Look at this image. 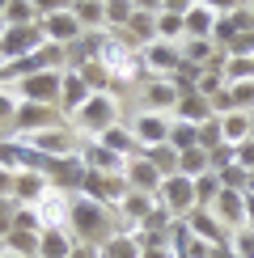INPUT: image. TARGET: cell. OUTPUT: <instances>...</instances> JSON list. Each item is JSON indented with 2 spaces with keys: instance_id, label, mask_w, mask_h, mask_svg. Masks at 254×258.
I'll return each mask as SVG.
<instances>
[{
  "instance_id": "cell-11",
  "label": "cell",
  "mask_w": 254,
  "mask_h": 258,
  "mask_svg": "<svg viewBox=\"0 0 254 258\" xmlns=\"http://www.w3.org/2000/svg\"><path fill=\"white\" fill-rule=\"evenodd\" d=\"M34 212H38L42 229H68V212H72V190H59V186H51L47 195H42V199L34 203Z\"/></svg>"
},
{
  "instance_id": "cell-36",
  "label": "cell",
  "mask_w": 254,
  "mask_h": 258,
  "mask_svg": "<svg viewBox=\"0 0 254 258\" xmlns=\"http://www.w3.org/2000/svg\"><path fill=\"white\" fill-rule=\"evenodd\" d=\"M132 17H136L132 0H106V26H110V30H127Z\"/></svg>"
},
{
  "instance_id": "cell-19",
  "label": "cell",
  "mask_w": 254,
  "mask_h": 258,
  "mask_svg": "<svg viewBox=\"0 0 254 258\" xmlns=\"http://www.w3.org/2000/svg\"><path fill=\"white\" fill-rule=\"evenodd\" d=\"M30 148L42 153V157H72L77 153V140H72V132H64V127H51V132L30 136Z\"/></svg>"
},
{
  "instance_id": "cell-35",
  "label": "cell",
  "mask_w": 254,
  "mask_h": 258,
  "mask_svg": "<svg viewBox=\"0 0 254 258\" xmlns=\"http://www.w3.org/2000/svg\"><path fill=\"white\" fill-rule=\"evenodd\" d=\"M5 21L9 26H38V9L30 5V0H9V9H5Z\"/></svg>"
},
{
  "instance_id": "cell-15",
  "label": "cell",
  "mask_w": 254,
  "mask_h": 258,
  "mask_svg": "<svg viewBox=\"0 0 254 258\" xmlns=\"http://www.w3.org/2000/svg\"><path fill=\"white\" fill-rule=\"evenodd\" d=\"M186 229L195 233L199 241H208V245H220V241H229V237H233L225 224H220V216H216L212 208H195V212L186 216Z\"/></svg>"
},
{
  "instance_id": "cell-44",
  "label": "cell",
  "mask_w": 254,
  "mask_h": 258,
  "mask_svg": "<svg viewBox=\"0 0 254 258\" xmlns=\"http://www.w3.org/2000/svg\"><path fill=\"white\" fill-rule=\"evenodd\" d=\"M13 216H17V199H0V241L13 233Z\"/></svg>"
},
{
  "instance_id": "cell-50",
  "label": "cell",
  "mask_w": 254,
  "mask_h": 258,
  "mask_svg": "<svg viewBox=\"0 0 254 258\" xmlns=\"http://www.w3.org/2000/svg\"><path fill=\"white\" fill-rule=\"evenodd\" d=\"M132 5L140 9V13H161V5H165V0H132Z\"/></svg>"
},
{
  "instance_id": "cell-30",
  "label": "cell",
  "mask_w": 254,
  "mask_h": 258,
  "mask_svg": "<svg viewBox=\"0 0 254 258\" xmlns=\"http://www.w3.org/2000/svg\"><path fill=\"white\" fill-rule=\"evenodd\" d=\"M38 237H42V233L13 229V233L5 237V250H9V254H21V258H38Z\"/></svg>"
},
{
  "instance_id": "cell-43",
  "label": "cell",
  "mask_w": 254,
  "mask_h": 258,
  "mask_svg": "<svg viewBox=\"0 0 254 258\" xmlns=\"http://www.w3.org/2000/svg\"><path fill=\"white\" fill-rule=\"evenodd\" d=\"M233 254L237 258H254V229H237L233 233Z\"/></svg>"
},
{
  "instance_id": "cell-7",
  "label": "cell",
  "mask_w": 254,
  "mask_h": 258,
  "mask_svg": "<svg viewBox=\"0 0 254 258\" xmlns=\"http://www.w3.org/2000/svg\"><path fill=\"white\" fill-rule=\"evenodd\" d=\"M59 127V106H38V102H21L17 106V119H13V136L17 140H30L38 132H51Z\"/></svg>"
},
{
  "instance_id": "cell-56",
  "label": "cell",
  "mask_w": 254,
  "mask_h": 258,
  "mask_svg": "<svg viewBox=\"0 0 254 258\" xmlns=\"http://www.w3.org/2000/svg\"><path fill=\"white\" fill-rule=\"evenodd\" d=\"M0 254H5V241H0Z\"/></svg>"
},
{
  "instance_id": "cell-25",
  "label": "cell",
  "mask_w": 254,
  "mask_h": 258,
  "mask_svg": "<svg viewBox=\"0 0 254 258\" xmlns=\"http://www.w3.org/2000/svg\"><path fill=\"white\" fill-rule=\"evenodd\" d=\"M140 254H144V245H140V237H136L132 229H119L102 245V258H140Z\"/></svg>"
},
{
  "instance_id": "cell-14",
  "label": "cell",
  "mask_w": 254,
  "mask_h": 258,
  "mask_svg": "<svg viewBox=\"0 0 254 258\" xmlns=\"http://www.w3.org/2000/svg\"><path fill=\"white\" fill-rule=\"evenodd\" d=\"M178 98H182V85L174 77H153L144 85V110H157V114H174Z\"/></svg>"
},
{
  "instance_id": "cell-16",
  "label": "cell",
  "mask_w": 254,
  "mask_h": 258,
  "mask_svg": "<svg viewBox=\"0 0 254 258\" xmlns=\"http://www.w3.org/2000/svg\"><path fill=\"white\" fill-rule=\"evenodd\" d=\"M47 190H51V178L42 174V169H26V174L13 178V199H17V208H34Z\"/></svg>"
},
{
  "instance_id": "cell-4",
  "label": "cell",
  "mask_w": 254,
  "mask_h": 258,
  "mask_svg": "<svg viewBox=\"0 0 254 258\" xmlns=\"http://www.w3.org/2000/svg\"><path fill=\"white\" fill-rule=\"evenodd\" d=\"M72 119H77V132H85V136L98 140L102 132H110V127L119 123V102H114V93H93V98L85 102Z\"/></svg>"
},
{
  "instance_id": "cell-47",
  "label": "cell",
  "mask_w": 254,
  "mask_h": 258,
  "mask_svg": "<svg viewBox=\"0 0 254 258\" xmlns=\"http://www.w3.org/2000/svg\"><path fill=\"white\" fill-rule=\"evenodd\" d=\"M237 165H241V169H250V174H254V136H250V140H241V144H237Z\"/></svg>"
},
{
  "instance_id": "cell-53",
  "label": "cell",
  "mask_w": 254,
  "mask_h": 258,
  "mask_svg": "<svg viewBox=\"0 0 254 258\" xmlns=\"http://www.w3.org/2000/svg\"><path fill=\"white\" fill-rule=\"evenodd\" d=\"M5 30H9V21H5V17H0V38H5Z\"/></svg>"
},
{
  "instance_id": "cell-22",
  "label": "cell",
  "mask_w": 254,
  "mask_h": 258,
  "mask_svg": "<svg viewBox=\"0 0 254 258\" xmlns=\"http://www.w3.org/2000/svg\"><path fill=\"white\" fill-rule=\"evenodd\" d=\"M72 245H77V237H72L68 229H42L38 258H72Z\"/></svg>"
},
{
  "instance_id": "cell-18",
  "label": "cell",
  "mask_w": 254,
  "mask_h": 258,
  "mask_svg": "<svg viewBox=\"0 0 254 258\" xmlns=\"http://www.w3.org/2000/svg\"><path fill=\"white\" fill-rule=\"evenodd\" d=\"M89 98H93V89H89V85H85V77H81L77 68H64V89H59V110H64V114H77V110H81V106L89 102Z\"/></svg>"
},
{
  "instance_id": "cell-33",
  "label": "cell",
  "mask_w": 254,
  "mask_h": 258,
  "mask_svg": "<svg viewBox=\"0 0 254 258\" xmlns=\"http://www.w3.org/2000/svg\"><path fill=\"white\" fill-rule=\"evenodd\" d=\"M144 157L153 161V169H157V174H161V178H169V174H178V153H174V148H169V144L144 148Z\"/></svg>"
},
{
  "instance_id": "cell-24",
  "label": "cell",
  "mask_w": 254,
  "mask_h": 258,
  "mask_svg": "<svg viewBox=\"0 0 254 258\" xmlns=\"http://www.w3.org/2000/svg\"><path fill=\"white\" fill-rule=\"evenodd\" d=\"M220 132H225V144L237 148L241 140H250V136H254V114H246V110L220 114Z\"/></svg>"
},
{
  "instance_id": "cell-40",
  "label": "cell",
  "mask_w": 254,
  "mask_h": 258,
  "mask_svg": "<svg viewBox=\"0 0 254 258\" xmlns=\"http://www.w3.org/2000/svg\"><path fill=\"white\" fill-rule=\"evenodd\" d=\"M190 89H195V93H204V98L212 102L220 89H225V72H212V68H204V72H199V81L190 85Z\"/></svg>"
},
{
  "instance_id": "cell-12",
  "label": "cell",
  "mask_w": 254,
  "mask_h": 258,
  "mask_svg": "<svg viewBox=\"0 0 254 258\" xmlns=\"http://www.w3.org/2000/svg\"><path fill=\"white\" fill-rule=\"evenodd\" d=\"M38 26H42V34H47V42H59V47H72L77 38H85V34H89V30L81 26V17L72 13V9H64V13H51V17H42Z\"/></svg>"
},
{
  "instance_id": "cell-48",
  "label": "cell",
  "mask_w": 254,
  "mask_h": 258,
  "mask_svg": "<svg viewBox=\"0 0 254 258\" xmlns=\"http://www.w3.org/2000/svg\"><path fill=\"white\" fill-rule=\"evenodd\" d=\"M72 258H102V245H89V241H77V245H72Z\"/></svg>"
},
{
  "instance_id": "cell-42",
  "label": "cell",
  "mask_w": 254,
  "mask_h": 258,
  "mask_svg": "<svg viewBox=\"0 0 254 258\" xmlns=\"http://www.w3.org/2000/svg\"><path fill=\"white\" fill-rule=\"evenodd\" d=\"M220 186L246 190V186H250V169H241V165H229V169H220Z\"/></svg>"
},
{
  "instance_id": "cell-37",
  "label": "cell",
  "mask_w": 254,
  "mask_h": 258,
  "mask_svg": "<svg viewBox=\"0 0 254 258\" xmlns=\"http://www.w3.org/2000/svg\"><path fill=\"white\" fill-rule=\"evenodd\" d=\"M237 81H254V55H229L225 85H237Z\"/></svg>"
},
{
  "instance_id": "cell-13",
  "label": "cell",
  "mask_w": 254,
  "mask_h": 258,
  "mask_svg": "<svg viewBox=\"0 0 254 258\" xmlns=\"http://www.w3.org/2000/svg\"><path fill=\"white\" fill-rule=\"evenodd\" d=\"M246 190H233V186H220V195L216 203H212V212L220 216V224H225L229 233H237V229H246Z\"/></svg>"
},
{
  "instance_id": "cell-17",
  "label": "cell",
  "mask_w": 254,
  "mask_h": 258,
  "mask_svg": "<svg viewBox=\"0 0 254 258\" xmlns=\"http://www.w3.org/2000/svg\"><path fill=\"white\" fill-rule=\"evenodd\" d=\"M153 208H157V199L153 195H140V190H127V195L119 199V208H114V212H119V220L127 224V229H140V224L148 220V216H153Z\"/></svg>"
},
{
  "instance_id": "cell-45",
  "label": "cell",
  "mask_w": 254,
  "mask_h": 258,
  "mask_svg": "<svg viewBox=\"0 0 254 258\" xmlns=\"http://www.w3.org/2000/svg\"><path fill=\"white\" fill-rule=\"evenodd\" d=\"M199 5H208L216 17H229V13H237V9L246 5V0H199Z\"/></svg>"
},
{
  "instance_id": "cell-6",
  "label": "cell",
  "mask_w": 254,
  "mask_h": 258,
  "mask_svg": "<svg viewBox=\"0 0 254 258\" xmlns=\"http://www.w3.org/2000/svg\"><path fill=\"white\" fill-rule=\"evenodd\" d=\"M157 203H161L165 212H174L178 220H186L190 212L199 208V199H195V178H186V174H169L161 182V190H157Z\"/></svg>"
},
{
  "instance_id": "cell-54",
  "label": "cell",
  "mask_w": 254,
  "mask_h": 258,
  "mask_svg": "<svg viewBox=\"0 0 254 258\" xmlns=\"http://www.w3.org/2000/svg\"><path fill=\"white\" fill-rule=\"evenodd\" d=\"M5 9H9V0H0V17H5Z\"/></svg>"
},
{
  "instance_id": "cell-38",
  "label": "cell",
  "mask_w": 254,
  "mask_h": 258,
  "mask_svg": "<svg viewBox=\"0 0 254 258\" xmlns=\"http://www.w3.org/2000/svg\"><path fill=\"white\" fill-rule=\"evenodd\" d=\"M216 195H220V174H216V169L204 174V178H195V199H199V208H212Z\"/></svg>"
},
{
  "instance_id": "cell-3",
  "label": "cell",
  "mask_w": 254,
  "mask_h": 258,
  "mask_svg": "<svg viewBox=\"0 0 254 258\" xmlns=\"http://www.w3.org/2000/svg\"><path fill=\"white\" fill-rule=\"evenodd\" d=\"M59 89H64V68H42L30 77L13 81V93L21 102H38V106H59Z\"/></svg>"
},
{
  "instance_id": "cell-5",
  "label": "cell",
  "mask_w": 254,
  "mask_h": 258,
  "mask_svg": "<svg viewBox=\"0 0 254 258\" xmlns=\"http://www.w3.org/2000/svg\"><path fill=\"white\" fill-rule=\"evenodd\" d=\"M42 42H47L42 26H9L5 38H0V68H5V63H17V59L38 55Z\"/></svg>"
},
{
  "instance_id": "cell-21",
  "label": "cell",
  "mask_w": 254,
  "mask_h": 258,
  "mask_svg": "<svg viewBox=\"0 0 254 258\" xmlns=\"http://www.w3.org/2000/svg\"><path fill=\"white\" fill-rule=\"evenodd\" d=\"M81 157H85V165H89L93 174H123V165H127L123 157H114L110 148H102V144H98V140H89Z\"/></svg>"
},
{
  "instance_id": "cell-49",
  "label": "cell",
  "mask_w": 254,
  "mask_h": 258,
  "mask_svg": "<svg viewBox=\"0 0 254 258\" xmlns=\"http://www.w3.org/2000/svg\"><path fill=\"white\" fill-rule=\"evenodd\" d=\"M13 169H5V165H0V199H13Z\"/></svg>"
},
{
  "instance_id": "cell-2",
  "label": "cell",
  "mask_w": 254,
  "mask_h": 258,
  "mask_svg": "<svg viewBox=\"0 0 254 258\" xmlns=\"http://www.w3.org/2000/svg\"><path fill=\"white\" fill-rule=\"evenodd\" d=\"M106 68H110V77H114V89L119 85H132V81H140L144 77V59H140V47H132L127 38L119 34H110V38H102V55H98Z\"/></svg>"
},
{
  "instance_id": "cell-41",
  "label": "cell",
  "mask_w": 254,
  "mask_h": 258,
  "mask_svg": "<svg viewBox=\"0 0 254 258\" xmlns=\"http://www.w3.org/2000/svg\"><path fill=\"white\" fill-rule=\"evenodd\" d=\"M229 98H233V110L254 114V81H237V85H229Z\"/></svg>"
},
{
  "instance_id": "cell-52",
  "label": "cell",
  "mask_w": 254,
  "mask_h": 258,
  "mask_svg": "<svg viewBox=\"0 0 254 258\" xmlns=\"http://www.w3.org/2000/svg\"><path fill=\"white\" fill-rule=\"evenodd\" d=\"M246 195H250V199H254V174H250V186H246Z\"/></svg>"
},
{
  "instance_id": "cell-51",
  "label": "cell",
  "mask_w": 254,
  "mask_h": 258,
  "mask_svg": "<svg viewBox=\"0 0 254 258\" xmlns=\"http://www.w3.org/2000/svg\"><path fill=\"white\" fill-rule=\"evenodd\" d=\"M246 199H250V195H246ZM246 229H254V199L246 203Z\"/></svg>"
},
{
  "instance_id": "cell-8",
  "label": "cell",
  "mask_w": 254,
  "mask_h": 258,
  "mask_svg": "<svg viewBox=\"0 0 254 258\" xmlns=\"http://www.w3.org/2000/svg\"><path fill=\"white\" fill-rule=\"evenodd\" d=\"M127 127H132L136 144H140V153H144V148L169 144V127H174V119H169V114H157V110H140Z\"/></svg>"
},
{
  "instance_id": "cell-28",
  "label": "cell",
  "mask_w": 254,
  "mask_h": 258,
  "mask_svg": "<svg viewBox=\"0 0 254 258\" xmlns=\"http://www.w3.org/2000/svg\"><path fill=\"white\" fill-rule=\"evenodd\" d=\"M72 13H77L81 26L93 34V30L106 26V0H72Z\"/></svg>"
},
{
  "instance_id": "cell-32",
  "label": "cell",
  "mask_w": 254,
  "mask_h": 258,
  "mask_svg": "<svg viewBox=\"0 0 254 258\" xmlns=\"http://www.w3.org/2000/svg\"><path fill=\"white\" fill-rule=\"evenodd\" d=\"M169 148H174V153L199 148V127H195V123H178V119H174V127H169Z\"/></svg>"
},
{
  "instance_id": "cell-31",
  "label": "cell",
  "mask_w": 254,
  "mask_h": 258,
  "mask_svg": "<svg viewBox=\"0 0 254 258\" xmlns=\"http://www.w3.org/2000/svg\"><path fill=\"white\" fill-rule=\"evenodd\" d=\"M17 106H21V98H17V93L0 89V144H5V140H13V119H17Z\"/></svg>"
},
{
  "instance_id": "cell-26",
  "label": "cell",
  "mask_w": 254,
  "mask_h": 258,
  "mask_svg": "<svg viewBox=\"0 0 254 258\" xmlns=\"http://www.w3.org/2000/svg\"><path fill=\"white\" fill-rule=\"evenodd\" d=\"M178 174H186V178L212 174V153L208 148H186V153H178Z\"/></svg>"
},
{
  "instance_id": "cell-20",
  "label": "cell",
  "mask_w": 254,
  "mask_h": 258,
  "mask_svg": "<svg viewBox=\"0 0 254 258\" xmlns=\"http://www.w3.org/2000/svg\"><path fill=\"white\" fill-rule=\"evenodd\" d=\"M212 114H216V110H212V102L204 98V93H195V89H182V98H178V106H174V119L178 123H208L212 119Z\"/></svg>"
},
{
  "instance_id": "cell-29",
  "label": "cell",
  "mask_w": 254,
  "mask_h": 258,
  "mask_svg": "<svg viewBox=\"0 0 254 258\" xmlns=\"http://www.w3.org/2000/svg\"><path fill=\"white\" fill-rule=\"evenodd\" d=\"M216 42L212 38H182V63H195V68H208V59L216 55Z\"/></svg>"
},
{
  "instance_id": "cell-55",
  "label": "cell",
  "mask_w": 254,
  "mask_h": 258,
  "mask_svg": "<svg viewBox=\"0 0 254 258\" xmlns=\"http://www.w3.org/2000/svg\"><path fill=\"white\" fill-rule=\"evenodd\" d=\"M0 258H21V254H9V250H5V254H0Z\"/></svg>"
},
{
  "instance_id": "cell-34",
  "label": "cell",
  "mask_w": 254,
  "mask_h": 258,
  "mask_svg": "<svg viewBox=\"0 0 254 258\" xmlns=\"http://www.w3.org/2000/svg\"><path fill=\"white\" fill-rule=\"evenodd\" d=\"M157 38L182 42V38H186V17H178V13H157Z\"/></svg>"
},
{
  "instance_id": "cell-39",
  "label": "cell",
  "mask_w": 254,
  "mask_h": 258,
  "mask_svg": "<svg viewBox=\"0 0 254 258\" xmlns=\"http://www.w3.org/2000/svg\"><path fill=\"white\" fill-rule=\"evenodd\" d=\"M220 144H225V132H220V114H212L208 123H199V148H208V153H216Z\"/></svg>"
},
{
  "instance_id": "cell-57",
  "label": "cell",
  "mask_w": 254,
  "mask_h": 258,
  "mask_svg": "<svg viewBox=\"0 0 254 258\" xmlns=\"http://www.w3.org/2000/svg\"><path fill=\"white\" fill-rule=\"evenodd\" d=\"M246 5H250V9H254V0H246Z\"/></svg>"
},
{
  "instance_id": "cell-46",
  "label": "cell",
  "mask_w": 254,
  "mask_h": 258,
  "mask_svg": "<svg viewBox=\"0 0 254 258\" xmlns=\"http://www.w3.org/2000/svg\"><path fill=\"white\" fill-rule=\"evenodd\" d=\"M30 5L38 9V17H51V13H64V9H72V0H30Z\"/></svg>"
},
{
  "instance_id": "cell-23",
  "label": "cell",
  "mask_w": 254,
  "mask_h": 258,
  "mask_svg": "<svg viewBox=\"0 0 254 258\" xmlns=\"http://www.w3.org/2000/svg\"><path fill=\"white\" fill-rule=\"evenodd\" d=\"M98 144H102V148H110V153H114V157H123V161L140 153V144H136L132 127H123V123H114L110 132H102V136H98Z\"/></svg>"
},
{
  "instance_id": "cell-9",
  "label": "cell",
  "mask_w": 254,
  "mask_h": 258,
  "mask_svg": "<svg viewBox=\"0 0 254 258\" xmlns=\"http://www.w3.org/2000/svg\"><path fill=\"white\" fill-rule=\"evenodd\" d=\"M140 59H144L148 72H157V77H174V72L182 68V42L157 38V42H148V47L140 51Z\"/></svg>"
},
{
  "instance_id": "cell-27",
  "label": "cell",
  "mask_w": 254,
  "mask_h": 258,
  "mask_svg": "<svg viewBox=\"0 0 254 258\" xmlns=\"http://www.w3.org/2000/svg\"><path fill=\"white\" fill-rule=\"evenodd\" d=\"M216 34V13L208 5H195L186 13V38H212Z\"/></svg>"
},
{
  "instance_id": "cell-1",
  "label": "cell",
  "mask_w": 254,
  "mask_h": 258,
  "mask_svg": "<svg viewBox=\"0 0 254 258\" xmlns=\"http://www.w3.org/2000/svg\"><path fill=\"white\" fill-rule=\"evenodd\" d=\"M114 220H119V212L110 208V203L102 199H89V195H72V212H68V233L77 241H89V245H106L114 237Z\"/></svg>"
},
{
  "instance_id": "cell-10",
  "label": "cell",
  "mask_w": 254,
  "mask_h": 258,
  "mask_svg": "<svg viewBox=\"0 0 254 258\" xmlns=\"http://www.w3.org/2000/svg\"><path fill=\"white\" fill-rule=\"evenodd\" d=\"M123 182H127V190H140V195L157 199V190H161L165 178L153 169V161H148L144 153H136V157H127V165H123Z\"/></svg>"
}]
</instances>
